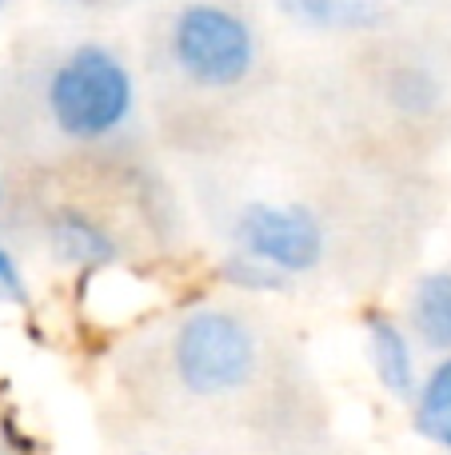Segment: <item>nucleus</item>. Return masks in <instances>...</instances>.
<instances>
[{
    "label": "nucleus",
    "mask_w": 451,
    "mask_h": 455,
    "mask_svg": "<svg viewBox=\"0 0 451 455\" xmlns=\"http://www.w3.org/2000/svg\"><path fill=\"white\" fill-rule=\"evenodd\" d=\"M232 240H236V251L268 264L284 280L316 272L328 248L324 224L312 208L272 204V200H252L240 208L236 224H232Z\"/></svg>",
    "instance_id": "nucleus-4"
},
{
    "label": "nucleus",
    "mask_w": 451,
    "mask_h": 455,
    "mask_svg": "<svg viewBox=\"0 0 451 455\" xmlns=\"http://www.w3.org/2000/svg\"><path fill=\"white\" fill-rule=\"evenodd\" d=\"M0 455H16V451H12V448H8V443H4V440H0Z\"/></svg>",
    "instance_id": "nucleus-12"
},
{
    "label": "nucleus",
    "mask_w": 451,
    "mask_h": 455,
    "mask_svg": "<svg viewBox=\"0 0 451 455\" xmlns=\"http://www.w3.org/2000/svg\"><path fill=\"white\" fill-rule=\"evenodd\" d=\"M4 4H8V0H0V8H4Z\"/></svg>",
    "instance_id": "nucleus-14"
},
{
    "label": "nucleus",
    "mask_w": 451,
    "mask_h": 455,
    "mask_svg": "<svg viewBox=\"0 0 451 455\" xmlns=\"http://www.w3.org/2000/svg\"><path fill=\"white\" fill-rule=\"evenodd\" d=\"M220 275L228 288L236 291H256V296H268V291H284L292 280H284L280 272H272L268 264H260V259L244 256V251H232L228 259L220 264Z\"/></svg>",
    "instance_id": "nucleus-10"
},
{
    "label": "nucleus",
    "mask_w": 451,
    "mask_h": 455,
    "mask_svg": "<svg viewBox=\"0 0 451 455\" xmlns=\"http://www.w3.org/2000/svg\"><path fill=\"white\" fill-rule=\"evenodd\" d=\"M412 432L431 448L451 451V355H439L412 392Z\"/></svg>",
    "instance_id": "nucleus-8"
},
{
    "label": "nucleus",
    "mask_w": 451,
    "mask_h": 455,
    "mask_svg": "<svg viewBox=\"0 0 451 455\" xmlns=\"http://www.w3.org/2000/svg\"><path fill=\"white\" fill-rule=\"evenodd\" d=\"M140 455H152V451H140Z\"/></svg>",
    "instance_id": "nucleus-15"
},
{
    "label": "nucleus",
    "mask_w": 451,
    "mask_h": 455,
    "mask_svg": "<svg viewBox=\"0 0 451 455\" xmlns=\"http://www.w3.org/2000/svg\"><path fill=\"white\" fill-rule=\"evenodd\" d=\"M168 360L176 384L192 400H228L260 371V339L240 312L204 304L176 323Z\"/></svg>",
    "instance_id": "nucleus-1"
},
{
    "label": "nucleus",
    "mask_w": 451,
    "mask_h": 455,
    "mask_svg": "<svg viewBox=\"0 0 451 455\" xmlns=\"http://www.w3.org/2000/svg\"><path fill=\"white\" fill-rule=\"evenodd\" d=\"M168 52L180 76L208 92L244 84L256 68V32L236 8L216 0H192L176 12Z\"/></svg>",
    "instance_id": "nucleus-3"
},
{
    "label": "nucleus",
    "mask_w": 451,
    "mask_h": 455,
    "mask_svg": "<svg viewBox=\"0 0 451 455\" xmlns=\"http://www.w3.org/2000/svg\"><path fill=\"white\" fill-rule=\"evenodd\" d=\"M407 331L428 352L451 355V267L415 280L412 299H407Z\"/></svg>",
    "instance_id": "nucleus-7"
},
{
    "label": "nucleus",
    "mask_w": 451,
    "mask_h": 455,
    "mask_svg": "<svg viewBox=\"0 0 451 455\" xmlns=\"http://www.w3.org/2000/svg\"><path fill=\"white\" fill-rule=\"evenodd\" d=\"M48 251L60 259L64 267L76 272H104L120 259V240L112 235V228L96 220L84 208H60L48 220Z\"/></svg>",
    "instance_id": "nucleus-6"
},
{
    "label": "nucleus",
    "mask_w": 451,
    "mask_h": 455,
    "mask_svg": "<svg viewBox=\"0 0 451 455\" xmlns=\"http://www.w3.org/2000/svg\"><path fill=\"white\" fill-rule=\"evenodd\" d=\"M364 339H368V363H372L376 384H380L392 400L407 403L415 384H420V360H415L412 331L384 312H368Z\"/></svg>",
    "instance_id": "nucleus-5"
},
{
    "label": "nucleus",
    "mask_w": 451,
    "mask_h": 455,
    "mask_svg": "<svg viewBox=\"0 0 451 455\" xmlns=\"http://www.w3.org/2000/svg\"><path fill=\"white\" fill-rule=\"evenodd\" d=\"M0 204H4V184H0Z\"/></svg>",
    "instance_id": "nucleus-13"
},
{
    "label": "nucleus",
    "mask_w": 451,
    "mask_h": 455,
    "mask_svg": "<svg viewBox=\"0 0 451 455\" xmlns=\"http://www.w3.org/2000/svg\"><path fill=\"white\" fill-rule=\"evenodd\" d=\"M284 8L296 20L312 24V28H332V32L376 28L384 16L380 0H284Z\"/></svg>",
    "instance_id": "nucleus-9"
},
{
    "label": "nucleus",
    "mask_w": 451,
    "mask_h": 455,
    "mask_svg": "<svg viewBox=\"0 0 451 455\" xmlns=\"http://www.w3.org/2000/svg\"><path fill=\"white\" fill-rule=\"evenodd\" d=\"M44 100L52 124L68 140L96 144L128 124L136 108V80L112 48L80 44L52 68Z\"/></svg>",
    "instance_id": "nucleus-2"
},
{
    "label": "nucleus",
    "mask_w": 451,
    "mask_h": 455,
    "mask_svg": "<svg viewBox=\"0 0 451 455\" xmlns=\"http://www.w3.org/2000/svg\"><path fill=\"white\" fill-rule=\"evenodd\" d=\"M0 304H28V280H24V267L12 251L0 243Z\"/></svg>",
    "instance_id": "nucleus-11"
}]
</instances>
